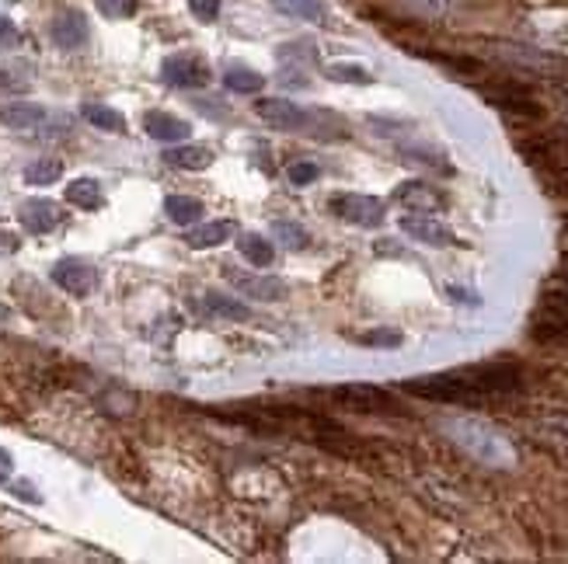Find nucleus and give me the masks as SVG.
Here are the masks:
<instances>
[{
  "mask_svg": "<svg viewBox=\"0 0 568 564\" xmlns=\"http://www.w3.org/2000/svg\"><path fill=\"white\" fill-rule=\"evenodd\" d=\"M519 380L523 373L512 362H481V366H464V370L436 373V377L404 380V391L426 397V400H440V404H481L488 397L519 391Z\"/></svg>",
  "mask_w": 568,
  "mask_h": 564,
  "instance_id": "f257e3e1",
  "label": "nucleus"
},
{
  "mask_svg": "<svg viewBox=\"0 0 568 564\" xmlns=\"http://www.w3.org/2000/svg\"><path fill=\"white\" fill-rule=\"evenodd\" d=\"M328 397L339 404V408H349V411H359V415H391L398 411V400L380 391V387H370V384H342L335 391H328Z\"/></svg>",
  "mask_w": 568,
  "mask_h": 564,
  "instance_id": "f03ea898",
  "label": "nucleus"
},
{
  "mask_svg": "<svg viewBox=\"0 0 568 564\" xmlns=\"http://www.w3.org/2000/svg\"><path fill=\"white\" fill-rule=\"evenodd\" d=\"M332 213L345 220V224L356 226H380L384 224V202L373 199V195H356V192H345V195H335L332 199Z\"/></svg>",
  "mask_w": 568,
  "mask_h": 564,
  "instance_id": "7ed1b4c3",
  "label": "nucleus"
},
{
  "mask_svg": "<svg viewBox=\"0 0 568 564\" xmlns=\"http://www.w3.org/2000/svg\"><path fill=\"white\" fill-rule=\"evenodd\" d=\"M161 77H165V84H171V88L192 91V88H206V84H210V66L199 57L178 53V57H168L161 63Z\"/></svg>",
  "mask_w": 568,
  "mask_h": 564,
  "instance_id": "20e7f679",
  "label": "nucleus"
},
{
  "mask_svg": "<svg viewBox=\"0 0 568 564\" xmlns=\"http://www.w3.org/2000/svg\"><path fill=\"white\" fill-rule=\"evenodd\" d=\"M53 282L70 296H91V289L98 286V272L84 258H59L53 265Z\"/></svg>",
  "mask_w": 568,
  "mask_h": 564,
  "instance_id": "39448f33",
  "label": "nucleus"
},
{
  "mask_svg": "<svg viewBox=\"0 0 568 564\" xmlns=\"http://www.w3.org/2000/svg\"><path fill=\"white\" fill-rule=\"evenodd\" d=\"M255 112L272 129H283V133H296V129L311 126V112L300 109L296 102H286V98H262V102H255Z\"/></svg>",
  "mask_w": 568,
  "mask_h": 564,
  "instance_id": "423d86ee",
  "label": "nucleus"
},
{
  "mask_svg": "<svg viewBox=\"0 0 568 564\" xmlns=\"http://www.w3.org/2000/svg\"><path fill=\"white\" fill-rule=\"evenodd\" d=\"M224 279L241 293V296H251V300H283L286 282L276 276H251V272H237V269H224Z\"/></svg>",
  "mask_w": 568,
  "mask_h": 564,
  "instance_id": "0eeeda50",
  "label": "nucleus"
},
{
  "mask_svg": "<svg viewBox=\"0 0 568 564\" xmlns=\"http://www.w3.org/2000/svg\"><path fill=\"white\" fill-rule=\"evenodd\" d=\"M401 230L411 237V240H422V244H429V248H450V244H457L454 230L447 224H440L436 217H401Z\"/></svg>",
  "mask_w": 568,
  "mask_h": 564,
  "instance_id": "6e6552de",
  "label": "nucleus"
},
{
  "mask_svg": "<svg viewBox=\"0 0 568 564\" xmlns=\"http://www.w3.org/2000/svg\"><path fill=\"white\" fill-rule=\"evenodd\" d=\"M18 220L28 233H50V230L59 226L63 213H59V206L53 199H25L18 206Z\"/></svg>",
  "mask_w": 568,
  "mask_h": 564,
  "instance_id": "1a4fd4ad",
  "label": "nucleus"
},
{
  "mask_svg": "<svg viewBox=\"0 0 568 564\" xmlns=\"http://www.w3.org/2000/svg\"><path fill=\"white\" fill-rule=\"evenodd\" d=\"M50 35H53V42H57L59 50H81L88 42L91 28H88V18L81 11H63V14L53 18Z\"/></svg>",
  "mask_w": 568,
  "mask_h": 564,
  "instance_id": "9d476101",
  "label": "nucleus"
},
{
  "mask_svg": "<svg viewBox=\"0 0 568 564\" xmlns=\"http://www.w3.org/2000/svg\"><path fill=\"white\" fill-rule=\"evenodd\" d=\"M143 129H147V136L157 140V143H185L188 133H192L185 118H178V115L171 112H147L143 115Z\"/></svg>",
  "mask_w": 568,
  "mask_h": 564,
  "instance_id": "9b49d317",
  "label": "nucleus"
},
{
  "mask_svg": "<svg viewBox=\"0 0 568 564\" xmlns=\"http://www.w3.org/2000/svg\"><path fill=\"white\" fill-rule=\"evenodd\" d=\"M46 118H50V112L42 105H35V102H4L0 105V122L7 129H18V133L39 129Z\"/></svg>",
  "mask_w": 568,
  "mask_h": 564,
  "instance_id": "f8f14e48",
  "label": "nucleus"
},
{
  "mask_svg": "<svg viewBox=\"0 0 568 564\" xmlns=\"http://www.w3.org/2000/svg\"><path fill=\"white\" fill-rule=\"evenodd\" d=\"M234 233H237V224H230V220H217V224H196V226H188V233H185V244H188L192 251H206V248H220V244H227Z\"/></svg>",
  "mask_w": 568,
  "mask_h": 564,
  "instance_id": "ddd939ff",
  "label": "nucleus"
},
{
  "mask_svg": "<svg viewBox=\"0 0 568 564\" xmlns=\"http://www.w3.org/2000/svg\"><path fill=\"white\" fill-rule=\"evenodd\" d=\"M171 168H181V171H206L213 164V150L210 147H199V143H171V150L165 154Z\"/></svg>",
  "mask_w": 568,
  "mask_h": 564,
  "instance_id": "4468645a",
  "label": "nucleus"
},
{
  "mask_svg": "<svg viewBox=\"0 0 568 564\" xmlns=\"http://www.w3.org/2000/svg\"><path fill=\"white\" fill-rule=\"evenodd\" d=\"M63 199L70 202V206H77V210H98L102 202H105V195H102V185L95 181V178H77V181H70L66 185V192H63Z\"/></svg>",
  "mask_w": 568,
  "mask_h": 564,
  "instance_id": "2eb2a0df",
  "label": "nucleus"
},
{
  "mask_svg": "<svg viewBox=\"0 0 568 564\" xmlns=\"http://www.w3.org/2000/svg\"><path fill=\"white\" fill-rule=\"evenodd\" d=\"M165 213H168L171 224L178 226H196L203 220V213H206V206L196 199V195H168L165 199Z\"/></svg>",
  "mask_w": 568,
  "mask_h": 564,
  "instance_id": "dca6fc26",
  "label": "nucleus"
},
{
  "mask_svg": "<svg viewBox=\"0 0 568 564\" xmlns=\"http://www.w3.org/2000/svg\"><path fill=\"white\" fill-rule=\"evenodd\" d=\"M395 199L404 202L411 213H429V210L440 206V195H436L429 185H422V181H404L398 192H395Z\"/></svg>",
  "mask_w": 568,
  "mask_h": 564,
  "instance_id": "f3484780",
  "label": "nucleus"
},
{
  "mask_svg": "<svg viewBox=\"0 0 568 564\" xmlns=\"http://www.w3.org/2000/svg\"><path fill=\"white\" fill-rule=\"evenodd\" d=\"M237 248H241V255H244L255 269H269L272 258H276L272 240H265V237H258V233H241V237H237Z\"/></svg>",
  "mask_w": 568,
  "mask_h": 564,
  "instance_id": "a211bd4d",
  "label": "nucleus"
},
{
  "mask_svg": "<svg viewBox=\"0 0 568 564\" xmlns=\"http://www.w3.org/2000/svg\"><path fill=\"white\" fill-rule=\"evenodd\" d=\"M224 88L234 91V95H258L265 88V77L255 73L251 66H227L224 73Z\"/></svg>",
  "mask_w": 568,
  "mask_h": 564,
  "instance_id": "6ab92c4d",
  "label": "nucleus"
},
{
  "mask_svg": "<svg viewBox=\"0 0 568 564\" xmlns=\"http://www.w3.org/2000/svg\"><path fill=\"white\" fill-rule=\"evenodd\" d=\"M488 98L499 105V109H510V112H519V115H541V109L533 105V98L519 88H492Z\"/></svg>",
  "mask_w": 568,
  "mask_h": 564,
  "instance_id": "aec40b11",
  "label": "nucleus"
},
{
  "mask_svg": "<svg viewBox=\"0 0 568 564\" xmlns=\"http://www.w3.org/2000/svg\"><path fill=\"white\" fill-rule=\"evenodd\" d=\"M206 310L213 314V317H227V321H248L251 317V307L248 303H241V300H234V296H224V293H206Z\"/></svg>",
  "mask_w": 568,
  "mask_h": 564,
  "instance_id": "412c9836",
  "label": "nucleus"
},
{
  "mask_svg": "<svg viewBox=\"0 0 568 564\" xmlns=\"http://www.w3.org/2000/svg\"><path fill=\"white\" fill-rule=\"evenodd\" d=\"M81 115H84L95 129H105V133H122V129H126L122 112H115V109H109V105H98V102H88V105L81 109Z\"/></svg>",
  "mask_w": 568,
  "mask_h": 564,
  "instance_id": "4be33fe9",
  "label": "nucleus"
},
{
  "mask_svg": "<svg viewBox=\"0 0 568 564\" xmlns=\"http://www.w3.org/2000/svg\"><path fill=\"white\" fill-rule=\"evenodd\" d=\"M59 178H63V161H57V157H39V161H32L25 168V181L28 185H53Z\"/></svg>",
  "mask_w": 568,
  "mask_h": 564,
  "instance_id": "5701e85b",
  "label": "nucleus"
},
{
  "mask_svg": "<svg viewBox=\"0 0 568 564\" xmlns=\"http://www.w3.org/2000/svg\"><path fill=\"white\" fill-rule=\"evenodd\" d=\"M276 7L289 18H303V21H325V4L321 0H276Z\"/></svg>",
  "mask_w": 568,
  "mask_h": 564,
  "instance_id": "b1692460",
  "label": "nucleus"
},
{
  "mask_svg": "<svg viewBox=\"0 0 568 564\" xmlns=\"http://www.w3.org/2000/svg\"><path fill=\"white\" fill-rule=\"evenodd\" d=\"M325 77H328V80H339V84H370V80H373L370 70L359 66V63H332V66L325 70Z\"/></svg>",
  "mask_w": 568,
  "mask_h": 564,
  "instance_id": "393cba45",
  "label": "nucleus"
},
{
  "mask_svg": "<svg viewBox=\"0 0 568 564\" xmlns=\"http://www.w3.org/2000/svg\"><path fill=\"white\" fill-rule=\"evenodd\" d=\"M272 237H276V240H283L289 251H303V248H307V240H311L303 226L289 224V220H276V224H272Z\"/></svg>",
  "mask_w": 568,
  "mask_h": 564,
  "instance_id": "a878e982",
  "label": "nucleus"
},
{
  "mask_svg": "<svg viewBox=\"0 0 568 564\" xmlns=\"http://www.w3.org/2000/svg\"><path fill=\"white\" fill-rule=\"evenodd\" d=\"M98 4V11L105 14V18H133L136 14V0H95Z\"/></svg>",
  "mask_w": 568,
  "mask_h": 564,
  "instance_id": "bb28decb",
  "label": "nucleus"
},
{
  "mask_svg": "<svg viewBox=\"0 0 568 564\" xmlns=\"http://www.w3.org/2000/svg\"><path fill=\"white\" fill-rule=\"evenodd\" d=\"M188 7H192V18H199V21H217V14H220V0H188Z\"/></svg>",
  "mask_w": 568,
  "mask_h": 564,
  "instance_id": "cd10ccee",
  "label": "nucleus"
},
{
  "mask_svg": "<svg viewBox=\"0 0 568 564\" xmlns=\"http://www.w3.org/2000/svg\"><path fill=\"white\" fill-rule=\"evenodd\" d=\"M318 174H321L318 164L300 161V164H293V168H289V181H293V185H311V181H318Z\"/></svg>",
  "mask_w": 568,
  "mask_h": 564,
  "instance_id": "c85d7f7f",
  "label": "nucleus"
},
{
  "mask_svg": "<svg viewBox=\"0 0 568 564\" xmlns=\"http://www.w3.org/2000/svg\"><path fill=\"white\" fill-rule=\"evenodd\" d=\"M0 46H4V50L21 46V32H18V25H14L11 18H4V14H0Z\"/></svg>",
  "mask_w": 568,
  "mask_h": 564,
  "instance_id": "c756f323",
  "label": "nucleus"
},
{
  "mask_svg": "<svg viewBox=\"0 0 568 564\" xmlns=\"http://www.w3.org/2000/svg\"><path fill=\"white\" fill-rule=\"evenodd\" d=\"M363 345H384V348H395L401 345V335L398 332H366V335H359Z\"/></svg>",
  "mask_w": 568,
  "mask_h": 564,
  "instance_id": "7c9ffc66",
  "label": "nucleus"
},
{
  "mask_svg": "<svg viewBox=\"0 0 568 564\" xmlns=\"http://www.w3.org/2000/svg\"><path fill=\"white\" fill-rule=\"evenodd\" d=\"M18 237L14 233H7V230H0V255H11V251H18Z\"/></svg>",
  "mask_w": 568,
  "mask_h": 564,
  "instance_id": "2f4dec72",
  "label": "nucleus"
},
{
  "mask_svg": "<svg viewBox=\"0 0 568 564\" xmlns=\"http://www.w3.org/2000/svg\"><path fill=\"white\" fill-rule=\"evenodd\" d=\"M562 276H565V279H568V258H565V269H562Z\"/></svg>",
  "mask_w": 568,
  "mask_h": 564,
  "instance_id": "473e14b6",
  "label": "nucleus"
},
{
  "mask_svg": "<svg viewBox=\"0 0 568 564\" xmlns=\"http://www.w3.org/2000/svg\"><path fill=\"white\" fill-rule=\"evenodd\" d=\"M0 481H4V470H0Z\"/></svg>",
  "mask_w": 568,
  "mask_h": 564,
  "instance_id": "72a5a7b5",
  "label": "nucleus"
}]
</instances>
